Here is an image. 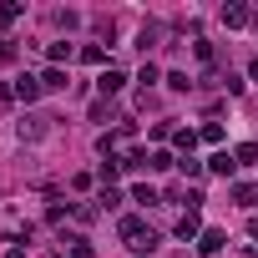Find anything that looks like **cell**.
Here are the masks:
<instances>
[{
  "label": "cell",
  "instance_id": "cell-1",
  "mask_svg": "<svg viewBox=\"0 0 258 258\" xmlns=\"http://www.w3.org/2000/svg\"><path fill=\"white\" fill-rule=\"evenodd\" d=\"M223 243H228V233H223V228H203V233H198V253H203V258H218V253H223Z\"/></svg>",
  "mask_w": 258,
  "mask_h": 258
},
{
  "label": "cell",
  "instance_id": "cell-2",
  "mask_svg": "<svg viewBox=\"0 0 258 258\" xmlns=\"http://www.w3.org/2000/svg\"><path fill=\"white\" fill-rule=\"evenodd\" d=\"M116 233H121V238H126V248H132V243H142V238H147V233H152V228H147V223H142V218H137V213H126V218H121V223H116Z\"/></svg>",
  "mask_w": 258,
  "mask_h": 258
},
{
  "label": "cell",
  "instance_id": "cell-3",
  "mask_svg": "<svg viewBox=\"0 0 258 258\" xmlns=\"http://www.w3.org/2000/svg\"><path fill=\"white\" fill-rule=\"evenodd\" d=\"M11 96H21V101H26V106H31V101H36V96H41V76H21V81H16V86H11Z\"/></svg>",
  "mask_w": 258,
  "mask_h": 258
},
{
  "label": "cell",
  "instance_id": "cell-4",
  "mask_svg": "<svg viewBox=\"0 0 258 258\" xmlns=\"http://www.w3.org/2000/svg\"><path fill=\"white\" fill-rule=\"evenodd\" d=\"M208 172H213V177H233V172H238V162H233L228 152H213V157H208Z\"/></svg>",
  "mask_w": 258,
  "mask_h": 258
},
{
  "label": "cell",
  "instance_id": "cell-5",
  "mask_svg": "<svg viewBox=\"0 0 258 258\" xmlns=\"http://www.w3.org/2000/svg\"><path fill=\"white\" fill-rule=\"evenodd\" d=\"M233 203L238 208H258V182H233Z\"/></svg>",
  "mask_w": 258,
  "mask_h": 258
},
{
  "label": "cell",
  "instance_id": "cell-6",
  "mask_svg": "<svg viewBox=\"0 0 258 258\" xmlns=\"http://www.w3.org/2000/svg\"><path fill=\"white\" fill-rule=\"evenodd\" d=\"M46 121H51V116H26V121H21V142H36V137H46Z\"/></svg>",
  "mask_w": 258,
  "mask_h": 258
},
{
  "label": "cell",
  "instance_id": "cell-7",
  "mask_svg": "<svg viewBox=\"0 0 258 258\" xmlns=\"http://www.w3.org/2000/svg\"><path fill=\"white\" fill-rule=\"evenodd\" d=\"M41 91H66V71L61 66H46L41 71Z\"/></svg>",
  "mask_w": 258,
  "mask_h": 258
},
{
  "label": "cell",
  "instance_id": "cell-8",
  "mask_svg": "<svg viewBox=\"0 0 258 258\" xmlns=\"http://www.w3.org/2000/svg\"><path fill=\"white\" fill-rule=\"evenodd\" d=\"M121 81H126L121 71H101V76H96V91H101V96H116V91H121Z\"/></svg>",
  "mask_w": 258,
  "mask_h": 258
},
{
  "label": "cell",
  "instance_id": "cell-9",
  "mask_svg": "<svg viewBox=\"0 0 258 258\" xmlns=\"http://www.w3.org/2000/svg\"><path fill=\"white\" fill-rule=\"evenodd\" d=\"M198 233H203V223H198V213H182V218H177V238L187 243V238H198Z\"/></svg>",
  "mask_w": 258,
  "mask_h": 258
},
{
  "label": "cell",
  "instance_id": "cell-10",
  "mask_svg": "<svg viewBox=\"0 0 258 258\" xmlns=\"http://www.w3.org/2000/svg\"><path fill=\"white\" fill-rule=\"evenodd\" d=\"M116 172H121V162H116V157H106V162L96 167V177H101V187H111V182H116Z\"/></svg>",
  "mask_w": 258,
  "mask_h": 258
},
{
  "label": "cell",
  "instance_id": "cell-11",
  "mask_svg": "<svg viewBox=\"0 0 258 258\" xmlns=\"http://www.w3.org/2000/svg\"><path fill=\"white\" fill-rule=\"evenodd\" d=\"M66 243H71V258H96V253H91V238H81V233H71Z\"/></svg>",
  "mask_w": 258,
  "mask_h": 258
},
{
  "label": "cell",
  "instance_id": "cell-12",
  "mask_svg": "<svg viewBox=\"0 0 258 258\" xmlns=\"http://www.w3.org/2000/svg\"><path fill=\"white\" fill-rule=\"evenodd\" d=\"M172 142H177V152H187V157H192V147H198V132H187V126H182V132H172Z\"/></svg>",
  "mask_w": 258,
  "mask_h": 258
},
{
  "label": "cell",
  "instance_id": "cell-13",
  "mask_svg": "<svg viewBox=\"0 0 258 258\" xmlns=\"http://www.w3.org/2000/svg\"><path fill=\"white\" fill-rule=\"evenodd\" d=\"M46 56H51V66H61V61H71V41H51V51H46Z\"/></svg>",
  "mask_w": 258,
  "mask_h": 258
},
{
  "label": "cell",
  "instance_id": "cell-14",
  "mask_svg": "<svg viewBox=\"0 0 258 258\" xmlns=\"http://www.w3.org/2000/svg\"><path fill=\"white\" fill-rule=\"evenodd\" d=\"M233 162H238V167H248V162H258V147H253V142H243V147H233Z\"/></svg>",
  "mask_w": 258,
  "mask_h": 258
},
{
  "label": "cell",
  "instance_id": "cell-15",
  "mask_svg": "<svg viewBox=\"0 0 258 258\" xmlns=\"http://www.w3.org/2000/svg\"><path fill=\"white\" fill-rule=\"evenodd\" d=\"M132 203H142V208H152V203H157V187H147V182H137V187H132Z\"/></svg>",
  "mask_w": 258,
  "mask_h": 258
},
{
  "label": "cell",
  "instance_id": "cell-16",
  "mask_svg": "<svg viewBox=\"0 0 258 258\" xmlns=\"http://www.w3.org/2000/svg\"><path fill=\"white\" fill-rule=\"evenodd\" d=\"M243 21H248L243 6H223V26H243Z\"/></svg>",
  "mask_w": 258,
  "mask_h": 258
},
{
  "label": "cell",
  "instance_id": "cell-17",
  "mask_svg": "<svg viewBox=\"0 0 258 258\" xmlns=\"http://www.w3.org/2000/svg\"><path fill=\"white\" fill-rule=\"evenodd\" d=\"M157 36H162V26H142V36H137V46H142V51H152V46H157Z\"/></svg>",
  "mask_w": 258,
  "mask_h": 258
},
{
  "label": "cell",
  "instance_id": "cell-18",
  "mask_svg": "<svg viewBox=\"0 0 258 258\" xmlns=\"http://www.w3.org/2000/svg\"><path fill=\"white\" fill-rule=\"evenodd\" d=\"M147 162H152V157H147L142 147H137V152H126V157H121V167H132V172H137V167H147Z\"/></svg>",
  "mask_w": 258,
  "mask_h": 258
},
{
  "label": "cell",
  "instance_id": "cell-19",
  "mask_svg": "<svg viewBox=\"0 0 258 258\" xmlns=\"http://www.w3.org/2000/svg\"><path fill=\"white\" fill-rule=\"evenodd\" d=\"M81 61H86V66H101V61H106V51H101V46H86V51H81Z\"/></svg>",
  "mask_w": 258,
  "mask_h": 258
},
{
  "label": "cell",
  "instance_id": "cell-20",
  "mask_svg": "<svg viewBox=\"0 0 258 258\" xmlns=\"http://www.w3.org/2000/svg\"><path fill=\"white\" fill-rule=\"evenodd\" d=\"M162 81H167L172 91H187V86H192V81H187V71H172V76H162Z\"/></svg>",
  "mask_w": 258,
  "mask_h": 258
},
{
  "label": "cell",
  "instance_id": "cell-21",
  "mask_svg": "<svg viewBox=\"0 0 258 258\" xmlns=\"http://www.w3.org/2000/svg\"><path fill=\"white\" fill-rule=\"evenodd\" d=\"M147 167H152V172H167V167H172V152H152V162H147Z\"/></svg>",
  "mask_w": 258,
  "mask_h": 258
},
{
  "label": "cell",
  "instance_id": "cell-22",
  "mask_svg": "<svg viewBox=\"0 0 258 258\" xmlns=\"http://www.w3.org/2000/svg\"><path fill=\"white\" fill-rule=\"evenodd\" d=\"M198 137H203V142H223V126H218V121H208V126H203Z\"/></svg>",
  "mask_w": 258,
  "mask_h": 258
},
{
  "label": "cell",
  "instance_id": "cell-23",
  "mask_svg": "<svg viewBox=\"0 0 258 258\" xmlns=\"http://www.w3.org/2000/svg\"><path fill=\"white\" fill-rule=\"evenodd\" d=\"M21 21V6H0V26H16Z\"/></svg>",
  "mask_w": 258,
  "mask_h": 258
},
{
  "label": "cell",
  "instance_id": "cell-24",
  "mask_svg": "<svg viewBox=\"0 0 258 258\" xmlns=\"http://www.w3.org/2000/svg\"><path fill=\"white\" fill-rule=\"evenodd\" d=\"M96 203H101V208H116V203H121V192H116V187H101V198H96Z\"/></svg>",
  "mask_w": 258,
  "mask_h": 258
},
{
  "label": "cell",
  "instance_id": "cell-25",
  "mask_svg": "<svg viewBox=\"0 0 258 258\" xmlns=\"http://www.w3.org/2000/svg\"><path fill=\"white\" fill-rule=\"evenodd\" d=\"M11 56H16V46H11L6 36H0V61H11Z\"/></svg>",
  "mask_w": 258,
  "mask_h": 258
},
{
  "label": "cell",
  "instance_id": "cell-26",
  "mask_svg": "<svg viewBox=\"0 0 258 258\" xmlns=\"http://www.w3.org/2000/svg\"><path fill=\"white\" fill-rule=\"evenodd\" d=\"M248 238H253V243H258V218H253V223H248Z\"/></svg>",
  "mask_w": 258,
  "mask_h": 258
},
{
  "label": "cell",
  "instance_id": "cell-27",
  "mask_svg": "<svg viewBox=\"0 0 258 258\" xmlns=\"http://www.w3.org/2000/svg\"><path fill=\"white\" fill-rule=\"evenodd\" d=\"M248 71H253V81H258V61H253V66H248Z\"/></svg>",
  "mask_w": 258,
  "mask_h": 258
}]
</instances>
